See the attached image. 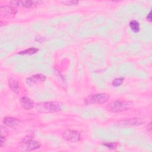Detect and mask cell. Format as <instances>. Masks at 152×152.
<instances>
[{
	"label": "cell",
	"mask_w": 152,
	"mask_h": 152,
	"mask_svg": "<svg viewBox=\"0 0 152 152\" xmlns=\"http://www.w3.org/2000/svg\"><path fill=\"white\" fill-rule=\"evenodd\" d=\"M64 104L58 102H43L37 104L36 109L41 113H53L62 110Z\"/></svg>",
	"instance_id": "6da1fadb"
},
{
	"label": "cell",
	"mask_w": 152,
	"mask_h": 152,
	"mask_svg": "<svg viewBox=\"0 0 152 152\" xmlns=\"http://www.w3.org/2000/svg\"><path fill=\"white\" fill-rule=\"evenodd\" d=\"M133 103L129 101L116 100L111 102L107 106V109L112 112H121L129 110L132 108Z\"/></svg>",
	"instance_id": "7a4b0ae2"
},
{
	"label": "cell",
	"mask_w": 152,
	"mask_h": 152,
	"mask_svg": "<svg viewBox=\"0 0 152 152\" xmlns=\"http://www.w3.org/2000/svg\"><path fill=\"white\" fill-rule=\"evenodd\" d=\"M109 99V96L105 93H98L91 94L87 96L84 99V103L86 104H103L106 103Z\"/></svg>",
	"instance_id": "3957f363"
},
{
	"label": "cell",
	"mask_w": 152,
	"mask_h": 152,
	"mask_svg": "<svg viewBox=\"0 0 152 152\" xmlns=\"http://www.w3.org/2000/svg\"><path fill=\"white\" fill-rule=\"evenodd\" d=\"M41 144L36 141L33 140V137L28 135L24 137L22 141V145L21 147V151H32L39 148Z\"/></svg>",
	"instance_id": "277c9868"
},
{
	"label": "cell",
	"mask_w": 152,
	"mask_h": 152,
	"mask_svg": "<svg viewBox=\"0 0 152 152\" xmlns=\"http://www.w3.org/2000/svg\"><path fill=\"white\" fill-rule=\"evenodd\" d=\"M63 138L65 140L69 142H76L80 139V133L75 130L67 129L63 134Z\"/></svg>",
	"instance_id": "5b68a950"
},
{
	"label": "cell",
	"mask_w": 152,
	"mask_h": 152,
	"mask_svg": "<svg viewBox=\"0 0 152 152\" xmlns=\"http://www.w3.org/2000/svg\"><path fill=\"white\" fill-rule=\"evenodd\" d=\"M17 10L13 5L1 6L0 8V14L1 15L7 17H13L15 15Z\"/></svg>",
	"instance_id": "8992f818"
},
{
	"label": "cell",
	"mask_w": 152,
	"mask_h": 152,
	"mask_svg": "<svg viewBox=\"0 0 152 152\" xmlns=\"http://www.w3.org/2000/svg\"><path fill=\"white\" fill-rule=\"evenodd\" d=\"M41 1H13L11 2V5L15 7H24L26 8H33L37 5H39L40 3H41Z\"/></svg>",
	"instance_id": "52a82bcc"
},
{
	"label": "cell",
	"mask_w": 152,
	"mask_h": 152,
	"mask_svg": "<svg viewBox=\"0 0 152 152\" xmlns=\"http://www.w3.org/2000/svg\"><path fill=\"white\" fill-rule=\"evenodd\" d=\"M145 122L144 119L141 118H134L122 121L119 122V125L132 126V125H140L144 124Z\"/></svg>",
	"instance_id": "ba28073f"
},
{
	"label": "cell",
	"mask_w": 152,
	"mask_h": 152,
	"mask_svg": "<svg viewBox=\"0 0 152 152\" xmlns=\"http://www.w3.org/2000/svg\"><path fill=\"white\" fill-rule=\"evenodd\" d=\"M46 80L45 75L43 74H36L34 75H31V77H28L26 80V83L28 85H34L36 84H39L43 83Z\"/></svg>",
	"instance_id": "9c48e42d"
},
{
	"label": "cell",
	"mask_w": 152,
	"mask_h": 152,
	"mask_svg": "<svg viewBox=\"0 0 152 152\" xmlns=\"http://www.w3.org/2000/svg\"><path fill=\"white\" fill-rule=\"evenodd\" d=\"M20 103L21 106L26 110H30L32 109L34 104V102L31 99L26 96H23L21 98Z\"/></svg>",
	"instance_id": "30bf717a"
},
{
	"label": "cell",
	"mask_w": 152,
	"mask_h": 152,
	"mask_svg": "<svg viewBox=\"0 0 152 152\" xmlns=\"http://www.w3.org/2000/svg\"><path fill=\"white\" fill-rule=\"evenodd\" d=\"M19 121L16 118L10 117V116H7L4 118L3 119V123L10 127V128H15L19 125Z\"/></svg>",
	"instance_id": "8fae6325"
},
{
	"label": "cell",
	"mask_w": 152,
	"mask_h": 152,
	"mask_svg": "<svg viewBox=\"0 0 152 152\" xmlns=\"http://www.w3.org/2000/svg\"><path fill=\"white\" fill-rule=\"evenodd\" d=\"M8 84H9L10 88L14 93H15L17 94L19 93V91H20L19 84L15 78L12 77H10L8 79Z\"/></svg>",
	"instance_id": "7c38bea8"
},
{
	"label": "cell",
	"mask_w": 152,
	"mask_h": 152,
	"mask_svg": "<svg viewBox=\"0 0 152 152\" xmlns=\"http://www.w3.org/2000/svg\"><path fill=\"white\" fill-rule=\"evenodd\" d=\"M7 135V129L6 127L3 125L1 126V144L0 146L2 147L5 143L6 137Z\"/></svg>",
	"instance_id": "4fadbf2b"
},
{
	"label": "cell",
	"mask_w": 152,
	"mask_h": 152,
	"mask_svg": "<svg viewBox=\"0 0 152 152\" xmlns=\"http://www.w3.org/2000/svg\"><path fill=\"white\" fill-rule=\"evenodd\" d=\"M129 27L132 31L134 33H138L140 31V24L136 20H131L129 22Z\"/></svg>",
	"instance_id": "5bb4252c"
},
{
	"label": "cell",
	"mask_w": 152,
	"mask_h": 152,
	"mask_svg": "<svg viewBox=\"0 0 152 152\" xmlns=\"http://www.w3.org/2000/svg\"><path fill=\"white\" fill-rule=\"evenodd\" d=\"M39 51V49L34 48H31L27 49H26L24 50L21 51L18 53L20 55H32L34 53H37Z\"/></svg>",
	"instance_id": "9a60e30c"
},
{
	"label": "cell",
	"mask_w": 152,
	"mask_h": 152,
	"mask_svg": "<svg viewBox=\"0 0 152 152\" xmlns=\"http://www.w3.org/2000/svg\"><path fill=\"white\" fill-rule=\"evenodd\" d=\"M119 144L117 142H106L103 143V145L106 146L107 148L111 149V150H113L117 148V147L118 146Z\"/></svg>",
	"instance_id": "2e32d148"
},
{
	"label": "cell",
	"mask_w": 152,
	"mask_h": 152,
	"mask_svg": "<svg viewBox=\"0 0 152 152\" xmlns=\"http://www.w3.org/2000/svg\"><path fill=\"white\" fill-rule=\"evenodd\" d=\"M124 80V78H116L112 81V84L113 86H115V87L119 86L123 83Z\"/></svg>",
	"instance_id": "e0dca14e"
},
{
	"label": "cell",
	"mask_w": 152,
	"mask_h": 152,
	"mask_svg": "<svg viewBox=\"0 0 152 152\" xmlns=\"http://www.w3.org/2000/svg\"><path fill=\"white\" fill-rule=\"evenodd\" d=\"M66 5H75L78 3V1H64L61 2Z\"/></svg>",
	"instance_id": "ac0fdd59"
},
{
	"label": "cell",
	"mask_w": 152,
	"mask_h": 152,
	"mask_svg": "<svg viewBox=\"0 0 152 152\" xmlns=\"http://www.w3.org/2000/svg\"><path fill=\"white\" fill-rule=\"evenodd\" d=\"M147 20L149 21H151V11H150L149 14L147 15Z\"/></svg>",
	"instance_id": "d6986e66"
}]
</instances>
